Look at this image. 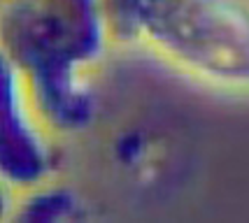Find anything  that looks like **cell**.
<instances>
[{"mask_svg":"<svg viewBox=\"0 0 249 223\" xmlns=\"http://www.w3.org/2000/svg\"><path fill=\"white\" fill-rule=\"evenodd\" d=\"M112 40L103 0H5L0 49L28 84L49 130H77L93 112L89 74Z\"/></svg>","mask_w":249,"mask_h":223,"instance_id":"obj_1","label":"cell"},{"mask_svg":"<svg viewBox=\"0 0 249 223\" xmlns=\"http://www.w3.org/2000/svg\"><path fill=\"white\" fill-rule=\"evenodd\" d=\"M112 37L210 91L249 98V0H103Z\"/></svg>","mask_w":249,"mask_h":223,"instance_id":"obj_2","label":"cell"},{"mask_svg":"<svg viewBox=\"0 0 249 223\" xmlns=\"http://www.w3.org/2000/svg\"><path fill=\"white\" fill-rule=\"evenodd\" d=\"M28 84L0 49V186L35 189L54 165L49 137Z\"/></svg>","mask_w":249,"mask_h":223,"instance_id":"obj_3","label":"cell"}]
</instances>
